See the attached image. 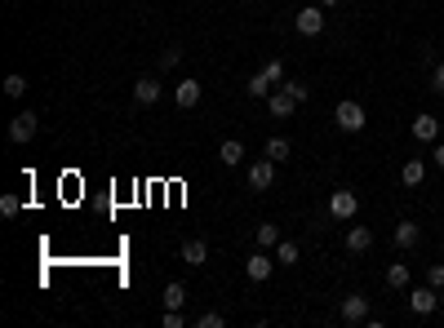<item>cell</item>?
I'll return each mask as SVG.
<instances>
[{
	"instance_id": "cell-25",
	"label": "cell",
	"mask_w": 444,
	"mask_h": 328,
	"mask_svg": "<svg viewBox=\"0 0 444 328\" xmlns=\"http://www.w3.org/2000/svg\"><path fill=\"white\" fill-rule=\"evenodd\" d=\"M262 76H267V80L275 84V89H280V84H284V63H280V58H271V63L262 67Z\"/></svg>"
},
{
	"instance_id": "cell-18",
	"label": "cell",
	"mask_w": 444,
	"mask_h": 328,
	"mask_svg": "<svg viewBox=\"0 0 444 328\" xmlns=\"http://www.w3.org/2000/svg\"><path fill=\"white\" fill-rule=\"evenodd\" d=\"M409 266H404V262H391L387 266V288H395V293H404V288H409Z\"/></svg>"
},
{
	"instance_id": "cell-9",
	"label": "cell",
	"mask_w": 444,
	"mask_h": 328,
	"mask_svg": "<svg viewBox=\"0 0 444 328\" xmlns=\"http://www.w3.org/2000/svg\"><path fill=\"white\" fill-rule=\"evenodd\" d=\"M369 249H374V231L346 222V253H355V258H360V253H369Z\"/></svg>"
},
{
	"instance_id": "cell-12",
	"label": "cell",
	"mask_w": 444,
	"mask_h": 328,
	"mask_svg": "<svg viewBox=\"0 0 444 328\" xmlns=\"http://www.w3.org/2000/svg\"><path fill=\"white\" fill-rule=\"evenodd\" d=\"M200 93H205V89H200V80H178V89H174V102L183 107V111H191V107L200 102Z\"/></svg>"
},
{
	"instance_id": "cell-16",
	"label": "cell",
	"mask_w": 444,
	"mask_h": 328,
	"mask_svg": "<svg viewBox=\"0 0 444 328\" xmlns=\"http://www.w3.org/2000/svg\"><path fill=\"white\" fill-rule=\"evenodd\" d=\"M183 262L187 266H205L209 262V244H205V240H187V244H183Z\"/></svg>"
},
{
	"instance_id": "cell-4",
	"label": "cell",
	"mask_w": 444,
	"mask_h": 328,
	"mask_svg": "<svg viewBox=\"0 0 444 328\" xmlns=\"http://www.w3.org/2000/svg\"><path fill=\"white\" fill-rule=\"evenodd\" d=\"M275 266H280V262H275L267 249H258V253H249V258H245V275L254 279V284H262V279H271Z\"/></svg>"
},
{
	"instance_id": "cell-22",
	"label": "cell",
	"mask_w": 444,
	"mask_h": 328,
	"mask_svg": "<svg viewBox=\"0 0 444 328\" xmlns=\"http://www.w3.org/2000/svg\"><path fill=\"white\" fill-rule=\"evenodd\" d=\"M298 258H303V249H298L293 240H280V244H275V262L280 266H298Z\"/></svg>"
},
{
	"instance_id": "cell-34",
	"label": "cell",
	"mask_w": 444,
	"mask_h": 328,
	"mask_svg": "<svg viewBox=\"0 0 444 328\" xmlns=\"http://www.w3.org/2000/svg\"><path fill=\"white\" fill-rule=\"evenodd\" d=\"M320 5H325V9H338V5H342V0H320Z\"/></svg>"
},
{
	"instance_id": "cell-6",
	"label": "cell",
	"mask_w": 444,
	"mask_h": 328,
	"mask_svg": "<svg viewBox=\"0 0 444 328\" xmlns=\"http://www.w3.org/2000/svg\"><path fill=\"white\" fill-rule=\"evenodd\" d=\"M267 111H271L275 120H289V116L298 111V98H293L289 89H271V93H267Z\"/></svg>"
},
{
	"instance_id": "cell-17",
	"label": "cell",
	"mask_w": 444,
	"mask_h": 328,
	"mask_svg": "<svg viewBox=\"0 0 444 328\" xmlns=\"http://www.w3.org/2000/svg\"><path fill=\"white\" fill-rule=\"evenodd\" d=\"M183 302H187V284L183 279H169L164 284V311H183Z\"/></svg>"
},
{
	"instance_id": "cell-28",
	"label": "cell",
	"mask_w": 444,
	"mask_h": 328,
	"mask_svg": "<svg viewBox=\"0 0 444 328\" xmlns=\"http://www.w3.org/2000/svg\"><path fill=\"white\" fill-rule=\"evenodd\" d=\"M196 324H200V328H222V324H227V315H222V311H205Z\"/></svg>"
},
{
	"instance_id": "cell-1",
	"label": "cell",
	"mask_w": 444,
	"mask_h": 328,
	"mask_svg": "<svg viewBox=\"0 0 444 328\" xmlns=\"http://www.w3.org/2000/svg\"><path fill=\"white\" fill-rule=\"evenodd\" d=\"M333 120H338V129H342V133H360V129L369 125L365 107H360L355 98H342L338 107H333Z\"/></svg>"
},
{
	"instance_id": "cell-13",
	"label": "cell",
	"mask_w": 444,
	"mask_h": 328,
	"mask_svg": "<svg viewBox=\"0 0 444 328\" xmlns=\"http://www.w3.org/2000/svg\"><path fill=\"white\" fill-rule=\"evenodd\" d=\"M395 249H418V240H422V226L418 222H395Z\"/></svg>"
},
{
	"instance_id": "cell-23",
	"label": "cell",
	"mask_w": 444,
	"mask_h": 328,
	"mask_svg": "<svg viewBox=\"0 0 444 328\" xmlns=\"http://www.w3.org/2000/svg\"><path fill=\"white\" fill-rule=\"evenodd\" d=\"M5 93H9V98H22V93H27V76H22V71H9V76H5Z\"/></svg>"
},
{
	"instance_id": "cell-27",
	"label": "cell",
	"mask_w": 444,
	"mask_h": 328,
	"mask_svg": "<svg viewBox=\"0 0 444 328\" xmlns=\"http://www.w3.org/2000/svg\"><path fill=\"white\" fill-rule=\"evenodd\" d=\"M427 284L431 288H444V262H431L427 266Z\"/></svg>"
},
{
	"instance_id": "cell-11",
	"label": "cell",
	"mask_w": 444,
	"mask_h": 328,
	"mask_svg": "<svg viewBox=\"0 0 444 328\" xmlns=\"http://www.w3.org/2000/svg\"><path fill=\"white\" fill-rule=\"evenodd\" d=\"M249 187H254V191H271L275 187V160H258L254 169H249Z\"/></svg>"
},
{
	"instance_id": "cell-33",
	"label": "cell",
	"mask_w": 444,
	"mask_h": 328,
	"mask_svg": "<svg viewBox=\"0 0 444 328\" xmlns=\"http://www.w3.org/2000/svg\"><path fill=\"white\" fill-rule=\"evenodd\" d=\"M431 164L444 169V142H436V151H431Z\"/></svg>"
},
{
	"instance_id": "cell-19",
	"label": "cell",
	"mask_w": 444,
	"mask_h": 328,
	"mask_svg": "<svg viewBox=\"0 0 444 328\" xmlns=\"http://www.w3.org/2000/svg\"><path fill=\"white\" fill-rule=\"evenodd\" d=\"M262 155L267 160H275V164H284L293 155V147H289V138H267V147H262Z\"/></svg>"
},
{
	"instance_id": "cell-24",
	"label": "cell",
	"mask_w": 444,
	"mask_h": 328,
	"mask_svg": "<svg viewBox=\"0 0 444 328\" xmlns=\"http://www.w3.org/2000/svg\"><path fill=\"white\" fill-rule=\"evenodd\" d=\"M245 89H249V98H267V93L275 89V84H271V80H267V76H262V71H258V76H254V80H249V84H245Z\"/></svg>"
},
{
	"instance_id": "cell-3",
	"label": "cell",
	"mask_w": 444,
	"mask_h": 328,
	"mask_svg": "<svg viewBox=\"0 0 444 328\" xmlns=\"http://www.w3.org/2000/svg\"><path fill=\"white\" fill-rule=\"evenodd\" d=\"M293 27H298V36H320V31H325V5L298 9V14H293Z\"/></svg>"
},
{
	"instance_id": "cell-7",
	"label": "cell",
	"mask_w": 444,
	"mask_h": 328,
	"mask_svg": "<svg viewBox=\"0 0 444 328\" xmlns=\"http://www.w3.org/2000/svg\"><path fill=\"white\" fill-rule=\"evenodd\" d=\"M436 306H440V288H413L409 293V311L413 315H436Z\"/></svg>"
},
{
	"instance_id": "cell-15",
	"label": "cell",
	"mask_w": 444,
	"mask_h": 328,
	"mask_svg": "<svg viewBox=\"0 0 444 328\" xmlns=\"http://www.w3.org/2000/svg\"><path fill=\"white\" fill-rule=\"evenodd\" d=\"M409 129H413L418 142H440V120H436V116H418Z\"/></svg>"
},
{
	"instance_id": "cell-31",
	"label": "cell",
	"mask_w": 444,
	"mask_h": 328,
	"mask_svg": "<svg viewBox=\"0 0 444 328\" xmlns=\"http://www.w3.org/2000/svg\"><path fill=\"white\" fill-rule=\"evenodd\" d=\"M431 89L444 98V63H436V71H431Z\"/></svg>"
},
{
	"instance_id": "cell-5",
	"label": "cell",
	"mask_w": 444,
	"mask_h": 328,
	"mask_svg": "<svg viewBox=\"0 0 444 328\" xmlns=\"http://www.w3.org/2000/svg\"><path fill=\"white\" fill-rule=\"evenodd\" d=\"M36 129H40V120H36V111H18L14 120H9V142H31Z\"/></svg>"
},
{
	"instance_id": "cell-26",
	"label": "cell",
	"mask_w": 444,
	"mask_h": 328,
	"mask_svg": "<svg viewBox=\"0 0 444 328\" xmlns=\"http://www.w3.org/2000/svg\"><path fill=\"white\" fill-rule=\"evenodd\" d=\"M280 89H289V93H293L298 102H307V98H311V84H307V80H284Z\"/></svg>"
},
{
	"instance_id": "cell-21",
	"label": "cell",
	"mask_w": 444,
	"mask_h": 328,
	"mask_svg": "<svg viewBox=\"0 0 444 328\" xmlns=\"http://www.w3.org/2000/svg\"><path fill=\"white\" fill-rule=\"evenodd\" d=\"M218 160H222L227 169H236L240 160H245V147H240V142H236V138H227V142H222V147H218Z\"/></svg>"
},
{
	"instance_id": "cell-10",
	"label": "cell",
	"mask_w": 444,
	"mask_h": 328,
	"mask_svg": "<svg viewBox=\"0 0 444 328\" xmlns=\"http://www.w3.org/2000/svg\"><path fill=\"white\" fill-rule=\"evenodd\" d=\"M134 102H138V107L160 102V80H155V76H138V80H134Z\"/></svg>"
},
{
	"instance_id": "cell-29",
	"label": "cell",
	"mask_w": 444,
	"mask_h": 328,
	"mask_svg": "<svg viewBox=\"0 0 444 328\" xmlns=\"http://www.w3.org/2000/svg\"><path fill=\"white\" fill-rule=\"evenodd\" d=\"M18 209H22V200H18V196H0V217H14Z\"/></svg>"
},
{
	"instance_id": "cell-20",
	"label": "cell",
	"mask_w": 444,
	"mask_h": 328,
	"mask_svg": "<svg viewBox=\"0 0 444 328\" xmlns=\"http://www.w3.org/2000/svg\"><path fill=\"white\" fill-rule=\"evenodd\" d=\"M254 240H258V249H275V244H280V226H275V222H258Z\"/></svg>"
},
{
	"instance_id": "cell-14",
	"label": "cell",
	"mask_w": 444,
	"mask_h": 328,
	"mask_svg": "<svg viewBox=\"0 0 444 328\" xmlns=\"http://www.w3.org/2000/svg\"><path fill=\"white\" fill-rule=\"evenodd\" d=\"M400 182H404V187H422V182H427V160H422V155L404 160V169H400Z\"/></svg>"
},
{
	"instance_id": "cell-2",
	"label": "cell",
	"mask_w": 444,
	"mask_h": 328,
	"mask_svg": "<svg viewBox=\"0 0 444 328\" xmlns=\"http://www.w3.org/2000/svg\"><path fill=\"white\" fill-rule=\"evenodd\" d=\"M355 213H360V196H355V191H333V196H329V217H333V222H355Z\"/></svg>"
},
{
	"instance_id": "cell-32",
	"label": "cell",
	"mask_w": 444,
	"mask_h": 328,
	"mask_svg": "<svg viewBox=\"0 0 444 328\" xmlns=\"http://www.w3.org/2000/svg\"><path fill=\"white\" fill-rule=\"evenodd\" d=\"M187 320H183V311H164V328H183Z\"/></svg>"
},
{
	"instance_id": "cell-30",
	"label": "cell",
	"mask_w": 444,
	"mask_h": 328,
	"mask_svg": "<svg viewBox=\"0 0 444 328\" xmlns=\"http://www.w3.org/2000/svg\"><path fill=\"white\" fill-rule=\"evenodd\" d=\"M183 63V49H164L160 54V71H169V67H178Z\"/></svg>"
},
{
	"instance_id": "cell-8",
	"label": "cell",
	"mask_w": 444,
	"mask_h": 328,
	"mask_svg": "<svg viewBox=\"0 0 444 328\" xmlns=\"http://www.w3.org/2000/svg\"><path fill=\"white\" fill-rule=\"evenodd\" d=\"M342 320L346 324H365L369 320V297L365 293H346L342 297Z\"/></svg>"
}]
</instances>
